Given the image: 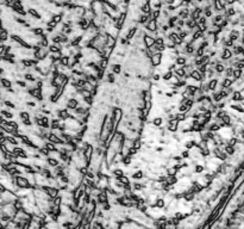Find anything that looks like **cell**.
Segmentation results:
<instances>
[{
  "label": "cell",
  "instance_id": "13",
  "mask_svg": "<svg viewBox=\"0 0 244 229\" xmlns=\"http://www.w3.org/2000/svg\"><path fill=\"white\" fill-rule=\"evenodd\" d=\"M139 10H141V12H142V14H150L151 13V6H150V2H149V0H146V1H144L141 6H139Z\"/></svg>",
  "mask_w": 244,
  "mask_h": 229
},
{
  "label": "cell",
  "instance_id": "38",
  "mask_svg": "<svg viewBox=\"0 0 244 229\" xmlns=\"http://www.w3.org/2000/svg\"><path fill=\"white\" fill-rule=\"evenodd\" d=\"M243 75V69H237V68H234V72H232V79L234 80H238L241 79Z\"/></svg>",
  "mask_w": 244,
  "mask_h": 229
},
{
  "label": "cell",
  "instance_id": "56",
  "mask_svg": "<svg viewBox=\"0 0 244 229\" xmlns=\"http://www.w3.org/2000/svg\"><path fill=\"white\" fill-rule=\"evenodd\" d=\"M1 28H4V27H2V20H1V18H0V29Z\"/></svg>",
  "mask_w": 244,
  "mask_h": 229
},
{
  "label": "cell",
  "instance_id": "2",
  "mask_svg": "<svg viewBox=\"0 0 244 229\" xmlns=\"http://www.w3.org/2000/svg\"><path fill=\"white\" fill-rule=\"evenodd\" d=\"M17 198H18V197H17V194H16V193L12 192V191H10V190H6L5 192L1 193L0 204L2 205V204H6V203H13Z\"/></svg>",
  "mask_w": 244,
  "mask_h": 229
},
{
  "label": "cell",
  "instance_id": "51",
  "mask_svg": "<svg viewBox=\"0 0 244 229\" xmlns=\"http://www.w3.org/2000/svg\"><path fill=\"white\" fill-rule=\"evenodd\" d=\"M137 153H138V150H137V149H135V148H132V147L127 149V155L132 156V157H135V156L137 155Z\"/></svg>",
  "mask_w": 244,
  "mask_h": 229
},
{
  "label": "cell",
  "instance_id": "50",
  "mask_svg": "<svg viewBox=\"0 0 244 229\" xmlns=\"http://www.w3.org/2000/svg\"><path fill=\"white\" fill-rule=\"evenodd\" d=\"M232 72H234V68L232 67H226L225 68V78H229V79H232Z\"/></svg>",
  "mask_w": 244,
  "mask_h": 229
},
{
  "label": "cell",
  "instance_id": "44",
  "mask_svg": "<svg viewBox=\"0 0 244 229\" xmlns=\"http://www.w3.org/2000/svg\"><path fill=\"white\" fill-rule=\"evenodd\" d=\"M230 109L237 111V112H239V113H244V108L241 104H231V105H230Z\"/></svg>",
  "mask_w": 244,
  "mask_h": 229
},
{
  "label": "cell",
  "instance_id": "46",
  "mask_svg": "<svg viewBox=\"0 0 244 229\" xmlns=\"http://www.w3.org/2000/svg\"><path fill=\"white\" fill-rule=\"evenodd\" d=\"M68 60H69V56L63 55L60 60H58V62H60L61 66H63V67H68Z\"/></svg>",
  "mask_w": 244,
  "mask_h": 229
},
{
  "label": "cell",
  "instance_id": "40",
  "mask_svg": "<svg viewBox=\"0 0 244 229\" xmlns=\"http://www.w3.org/2000/svg\"><path fill=\"white\" fill-rule=\"evenodd\" d=\"M50 153V152H54V150H56V145H54V143H51V142H49V141H46L45 140L44 142V146H43Z\"/></svg>",
  "mask_w": 244,
  "mask_h": 229
},
{
  "label": "cell",
  "instance_id": "45",
  "mask_svg": "<svg viewBox=\"0 0 244 229\" xmlns=\"http://www.w3.org/2000/svg\"><path fill=\"white\" fill-rule=\"evenodd\" d=\"M148 22H149V16L148 14H141V17L138 18V24H141L143 27H144Z\"/></svg>",
  "mask_w": 244,
  "mask_h": 229
},
{
  "label": "cell",
  "instance_id": "41",
  "mask_svg": "<svg viewBox=\"0 0 244 229\" xmlns=\"http://www.w3.org/2000/svg\"><path fill=\"white\" fill-rule=\"evenodd\" d=\"M132 161H134V157L130 155H125L123 156V160H122V165L124 166H130L132 164Z\"/></svg>",
  "mask_w": 244,
  "mask_h": 229
},
{
  "label": "cell",
  "instance_id": "9",
  "mask_svg": "<svg viewBox=\"0 0 244 229\" xmlns=\"http://www.w3.org/2000/svg\"><path fill=\"white\" fill-rule=\"evenodd\" d=\"M56 115H57V118L60 121H67L70 117L72 113L68 109H61V110H56Z\"/></svg>",
  "mask_w": 244,
  "mask_h": 229
},
{
  "label": "cell",
  "instance_id": "8",
  "mask_svg": "<svg viewBox=\"0 0 244 229\" xmlns=\"http://www.w3.org/2000/svg\"><path fill=\"white\" fill-rule=\"evenodd\" d=\"M46 141H49V142H51V143H54L56 146H60V145H63V141L61 140V138H58L56 135H55L53 131H50L49 130V133H48V135H46V138H45Z\"/></svg>",
  "mask_w": 244,
  "mask_h": 229
},
{
  "label": "cell",
  "instance_id": "7",
  "mask_svg": "<svg viewBox=\"0 0 244 229\" xmlns=\"http://www.w3.org/2000/svg\"><path fill=\"white\" fill-rule=\"evenodd\" d=\"M166 129L169 131V133H176L178 130H179V122H178V119H170V121H168L167 122V125H166Z\"/></svg>",
  "mask_w": 244,
  "mask_h": 229
},
{
  "label": "cell",
  "instance_id": "17",
  "mask_svg": "<svg viewBox=\"0 0 244 229\" xmlns=\"http://www.w3.org/2000/svg\"><path fill=\"white\" fill-rule=\"evenodd\" d=\"M218 85H219L218 78H213V79H211V80H208V81H207L208 88H210V91H212V92L217 91Z\"/></svg>",
  "mask_w": 244,
  "mask_h": 229
},
{
  "label": "cell",
  "instance_id": "4",
  "mask_svg": "<svg viewBox=\"0 0 244 229\" xmlns=\"http://www.w3.org/2000/svg\"><path fill=\"white\" fill-rule=\"evenodd\" d=\"M49 49L48 48H43V47H39V49L37 50L36 53H34V59L37 60V61H42L46 59L49 56Z\"/></svg>",
  "mask_w": 244,
  "mask_h": 229
},
{
  "label": "cell",
  "instance_id": "6",
  "mask_svg": "<svg viewBox=\"0 0 244 229\" xmlns=\"http://www.w3.org/2000/svg\"><path fill=\"white\" fill-rule=\"evenodd\" d=\"M42 190L44 191L46 194H48V197L49 198H51V199H54L56 197H58L60 196V190L57 189V187H50V186H42Z\"/></svg>",
  "mask_w": 244,
  "mask_h": 229
},
{
  "label": "cell",
  "instance_id": "21",
  "mask_svg": "<svg viewBox=\"0 0 244 229\" xmlns=\"http://www.w3.org/2000/svg\"><path fill=\"white\" fill-rule=\"evenodd\" d=\"M131 178L134 179V180H142L143 178H144V171L143 170H136L134 173L131 174Z\"/></svg>",
  "mask_w": 244,
  "mask_h": 229
},
{
  "label": "cell",
  "instance_id": "35",
  "mask_svg": "<svg viewBox=\"0 0 244 229\" xmlns=\"http://www.w3.org/2000/svg\"><path fill=\"white\" fill-rule=\"evenodd\" d=\"M125 174V171L123 170V168H113L112 170V175H113V178H118V177H122V175H124Z\"/></svg>",
  "mask_w": 244,
  "mask_h": 229
},
{
  "label": "cell",
  "instance_id": "54",
  "mask_svg": "<svg viewBox=\"0 0 244 229\" xmlns=\"http://www.w3.org/2000/svg\"><path fill=\"white\" fill-rule=\"evenodd\" d=\"M4 53H5V44H0V57L4 56Z\"/></svg>",
  "mask_w": 244,
  "mask_h": 229
},
{
  "label": "cell",
  "instance_id": "11",
  "mask_svg": "<svg viewBox=\"0 0 244 229\" xmlns=\"http://www.w3.org/2000/svg\"><path fill=\"white\" fill-rule=\"evenodd\" d=\"M143 44H144L145 48H150L155 44V37L153 35H149V34H145L144 38H143Z\"/></svg>",
  "mask_w": 244,
  "mask_h": 229
},
{
  "label": "cell",
  "instance_id": "5",
  "mask_svg": "<svg viewBox=\"0 0 244 229\" xmlns=\"http://www.w3.org/2000/svg\"><path fill=\"white\" fill-rule=\"evenodd\" d=\"M162 57H163L162 53H156L154 55H151L150 56V59H149L150 66H151L153 68H157L160 64L162 63Z\"/></svg>",
  "mask_w": 244,
  "mask_h": 229
},
{
  "label": "cell",
  "instance_id": "49",
  "mask_svg": "<svg viewBox=\"0 0 244 229\" xmlns=\"http://www.w3.org/2000/svg\"><path fill=\"white\" fill-rule=\"evenodd\" d=\"M155 44L156 46H164V37L162 36L155 37Z\"/></svg>",
  "mask_w": 244,
  "mask_h": 229
},
{
  "label": "cell",
  "instance_id": "27",
  "mask_svg": "<svg viewBox=\"0 0 244 229\" xmlns=\"http://www.w3.org/2000/svg\"><path fill=\"white\" fill-rule=\"evenodd\" d=\"M105 81L110 85H112V84L116 83V75L113 73H111V72H107V73L105 74Z\"/></svg>",
  "mask_w": 244,
  "mask_h": 229
},
{
  "label": "cell",
  "instance_id": "33",
  "mask_svg": "<svg viewBox=\"0 0 244 229\" xmlns=\"http://www.w3.org/2000/svg\"><path fill=\"white\" fill-rule=\"evenodd\" d=\"M49 56H50V59H51L53 62H54V61H58V60L63 56V54H62V50H58V51H55V53L49 54Z\"/></svg>",
  "mask_w": 244,
  "mask_h": 229
},
{
  "label": "cell",
  "instance_id": "12",
  "mask_svg": "<svg viewBox=\"0 0 244 229\" xmlns=\"http://www.w3.org/2000/svg\"><path fill=\"white\" fill-rule=\"evenodd\" d=\"M79 105H80V104H79V100H78L76 98H70V99H68V101H67L66 109H68L69 111H74Z\"/></svg>",
  "mask_w": 244,
  "mask_h": 229
},
{
  "label": "cell",
  "instance_id": "34",
  "mask_svg": "<svg viewBox=\"0 0 244 229\" xmlns=\"http://www.w3.org/2000/svg\"><path fill=\"white\" fill-rule=\"evenodd\" d=\"M142 147H143V140H142V138L138 137V138H136V140H134V142H132V148L139 150Z\"/></svg>",
  "mask_w": 244,
  "mask_h": 229
},
{
  "label": "cell",
  "instance_id": "23",
  "mask_svg": "<svg viewBox=\"0 0 244 229\" xmlns=\"http://www.w3.org/2000/svg\"><path fill=\"white\" fill-rule=\"evenodd\" d=\"M244 99V96L241 91H234L231 94V100L232 101H242Z\"/></svg>",
  "mask_w": 244,
  "mask_h": 229
},
{
  "label": "cell",
  "instance_id": "31",
  "mask_svg": "<svg viewBox=\"0 0 244 229\" xmlns=\"http://www.w3.org/2000/svg\"><path fill=\"white\" fill-rule=\"evenodd\" d=\"M178 173H179L178 166H173V167H167L166 168V174L167 175H176Z\"/></svg>",
  "mask_w": 244,
  "mask_h": 229
},
{
  "label": "cell",
  "instance_id": "16",
  "mask_svg": "<svg viewBox=\"0 0 244 229\" xmlns=\"http://www.w3.org/2000/svg\"><path fill=\"white\" fill-rule=\"evenodd\" d=\"M187 62H188L187 56H183V55H178V57L174 61V63L176 64L178 67H183L185 64H187Z\"/></svg>",
  "mask_w": 244,
  "mask_h": 229
},
{
  "label": "cell",
  "instance_id": "25",
  "mask_svg": "<svg viewBox=\"0 0 244 229\" xmlns=\"http://www.w3.org/2000/svg\"><path fill=\"white\" fill-rule=\"evenodd\" d=\"M205 171V166L201 165V164H195L193 166V174H202Z\"/></svg>",
  "mask_w": 244,
  "mask_h": 229
},
{
  "label": "cell",
  "instance_id": "36",
  "mask_svg": "<svg viewBox=\"0 0 244 229\" xmlns=\"http://www.w3.org/2000/svg\"><path fill=\"white\" fill-rule=\"evenodd\" d=\"M117 182H119L120 184H123V185H129V184H131L130 182V179H129V177L127 175H122V177H118V178H114Z\"/></svg>",
  "mask_w": 244,
  "mask_h": 229
},
{
  "label": "cell",
  "instance_id": "48",
  "mask_svg": "<svg viewBox=\"0 0 244 229\" xmlns=\"http://www.w3.org/2000/svg\"><path fill=\"white\" fill-rule=\"evenodd\" d=\"M153 80H154L155 83H157V81H160L161 79H162V75L158 73V72H154V73L151 74V76H150Z\"/></svg>",
  "mask_w": 244,
  "mask_h": 229
},
{
  "label": "cell",
  "instance_id": "52",
  "mask_svg": "<svg viewBox=\"0 0 244 229\" xmlns=\"http://www.w3.org/2000/svg\"><path fill=\"white\" fill-rule=\"evenodd\" d=\"M176 119H178V122H183V121H186V113H176Z\"/></svg>",
  "mask_w": 244,
  "mask_h": 229
},
{
  "label": "cell",
  "instance_id": "18",
  "mask_svg": "<svg viewBox=\"0 0 244 229\" xmlns=\"http://www.w3.org/2000/svg\"><path fill=\"white\" fill-rule=\"evenodd\" d=\"M190 78H192L193 80L198 81V83H201L202 81V74L200 73L198 69H193L190 74Z\"/></svg>",
  "mask_w": 244,
  "mask_h": 229
},
{
  "label": "cell",
  "instance_id": "32",
  "mask_svg": "<svg viewBox=\"0 0 244 229\" xmlns=\"http://www.w3.org/2000/svg\"><path fill=\"white\" fill-rule=\"evenodd\" d=\"M50 19H51L53 22H55V23L58 25V24H61V23L63 22V16H62L61 13H55V14H53V16H51V18H50Z\"/></svg>",
  "mask_w": 244,
  "mask_h": 229
},
{
  "label": "cell",
  "instance_id": "3",
  "mask_svg": "<svg viewBox=\"0 0 244 229\" xmlns=\"http://www.w3.org/2000/svg\"><path fill=\"white\" fill-rule=\"evenodd\" d=\"M1 209H2V214L5 215V216H7L10 219H13L14 217V215H16V208H14V205H13V203H6V204H2L1 205Z\"/></svg>",
  "mask_w": 244,
  "mask_h": 229
},
{
  "label": "cell",
  "instance_id": "37",
  "mask_svg": "<svg viewBox=\"0 0 244 229\" xmlns=\"http://www.w3.org/2000/svg\"><path fill=\"white\" fill-rule=\"evenodd\" d=\"M24 80L25 81H29V83H36L37 81V78L34 75V74H31V73H24Z\"/></svg>",
  "mask_w": 244,
  "mask_h": 229
},
{
  "label": "cell",
  "instance_id": "14",
  "mask_svg": "<svg viewBox=\"0 0 244 229\" xmlns=\"http://www.w3.org/2000/svg\"><path fill=\"white\" fill-rule=\"evenodd\" d=\"M27 14L30 16V17H32V18L37 19V20H41L42 19V16H41V13H39V11L36 10L35 7H30V9L26 10Z\"/></svg>",
  "mask_w": 244,
  "mask_h": 229
},
{
  "label": "cell",
  "instance_id": "43",
  "mask_svg": "<svg viewBox=\"0 0 244 229\" xmlns=\"http://www.w3.org/2000/svg\"><path fill=\"white\" fill-rule=\"evenodd\" d=\"M173 75H174V73H173L172 71H167V72H164V73L162 74V80L163 81H166V83H168V81L172 79Z\"/></svg>",
  "mask_w": 244,
  "mask_h": 229
},
{
  "label": "cell",
  "instance_id": "42",
  "mask_svg": "<svg viewBox=\"0 0 244 229\" xmlns=\"http://www.w3.org/2000/svg\"><path fill=\"white\" fill-rule=\"evenodd\" d=\"M183 146H185V148H186L187 150H190L192 148H194V147L197 146V143H195L193 140H186V141L183 142Z\"/></svg>",
  "mask_w": 244,
  "mask_h": 229
},
{
  "label": "cell",
  "instance_id": "47",
  "mask_svg": "<svg viewBox=\"0 0 244 229\" xmlns=\"http://www.w3.org/2000/svg\"><path fill=\"white\" fill-rule=\"evenodd\" d=\"M95 87H93L92 85H90L88 81H86L85 80V83H83V86H82V90H85V91H88V92H92L93 90H94Z\"/></svg>",
  "mask_w": 244,
  "mask_h": 229
},
{
  "label": "cell",
  "instance_id": "26",
  "mask_svg": "<svg viewBox=\"0 0 244 229\" xmlns=\"http://www.w3.org/2000/svg\"><path fill=\"white\" fill-rule=\"evenodd\" d=\"M151 124L154 125L155 128H161L163 125V117H161V116H158V117H155V118H153V121H151Z\"/></svg>",
  "mask_w": 244,
  "mask_h": 229
},
{
  "label": "cell",
  "instance_id": "20",
  "mask_svg": "<svg viewBox=\"0 0 244 229\" xmlns=\"http://www.w3.org/2000/svg\"><path fill=\"white\" fill-rule=\"evenodd\" d=\"M0 85H1L5 90H11L13 84L11 81V79H7V78H4V76H2V78L0 79Z\"/></svg>",
  "mask_w": 244,
  "mask_h": 229
},
{
  "label": "cell",
  "instance_id": "30",
  "mask_svg": "<svg viewBox=\"0 0 244 229\" xmlns=\"http://www.w3.org/2000/svg\"><path fill=\"white\" fill-rule=\"evenodd\" d=\"M154 207L155 208H157V209H164V207H166V202H164V199H163L162 197H158L156 201H155L154 203Z\"/></svg>",
  "mask_w": 244,
  "mask_h": 229
},
{
  "label": "cell",
  "instance_id": "55",
  "mask_svg": "<svg viewBox=\"0 0 244 229\" xmlns=\"http://www.w3.org/2000/svg\"><path fill=\"white\" fill-rule=\"evenodd\" d=\"M237 0H226V2H227V6H231V5H234Z\"/></svg>",
  "mask_w": 244,
  "mask_h": 229
},
{
  "label": "cell",
  "instance_id": "15",
  "mask_svg": "<svg viewBox=\"0 0 244 229\" xmlns=\"http://www.w3.org/2000/svg\"><path fill=\"white\" fill-rule=\"evenodd\" d=\"M110 72L113 73L114 75H120L122 72H123V67H122V63H113L112 66H110Z\"/></svg>",
  "mask_w": 244,
  "mask_h": 229
},
{
  "label": "cell",
  "instance_id": "22",
  "mask_svg": "<svg viewBox=\"0 0 244 229\" xmlns=\"http://www.w3.org/2000/svg\"><path fill=\"white\" fill-rule=\"evenodd\" d=\"M45 162H46V165L49 166V167H51V168H54V167H56V166H58L60 164H61L57 159L50 157V156H48V157L45 159Z\"/></svg>",
  "mask_w": 244,
  "mask_h": 229
},
{
  "label": "cell",
  "instance_id": "28",
  "mask_svg": "<svg viewBox=\"0 0 244 229\" xmlns=\"http://www.w3.org/2000/svg\"><path fill=\"white\" fill-rule=\"evenodd\" d=\"M223 150L225 152V154L227 156H234L236 154V147H231V146H227V145H226V146L223 148Z\"/></svg>",
  "mask_w": 244,
  "mask_h": 229
},
{
  "label": "cell",
  "instance_id": "19",
  "mask_svg": "<svg viewBox=\"0 0 244 229\" xmlns=\"http://www.w3.org/2000/svg\"><path fill=\"white\" fill-rule=\"evenodd\" d=\"M179 182L178 177L176 175H166V179H164V183L170 185V186H175Z\"/></svg>",
  "mask_w": 244,
  "mask_h": 229
},
{
  "label": "cell",
  "instance_id": "10",
  "mask_svg": "<svg viewBox=\"0 0 244 229\" xmlns=\"http://www.w3.org/2000/svg\"><path fill=\"white\" fill-rule=\"evenodd\" d=\"M232 51H231V49H229V48H224L223 50H222V53H220V61L222 62H225V61H229L231 57H232Z\"/></svg>",
  "mask_w": 244,
  "mask_h": 229
},
{
  "label": "cell",
  "instance_id": "24",
  "mask_svg": "<svg viewBox=\"0 0 244 229\" xmlns=\"http://www.w3.org/2000/svg\"><path fill=\"white\" fill-rule=\"evenodd\" d=\"M60 119L58 118H51L50 119V125H49V130L50 131H54L56 129H58V125H60Z\"/></svg>",
  "mask_w": 244,
  "mask_h": 229
},
{
  "label": "cell",
  "instance_id": "39",
  "mask_svg": "<svg viewBox=\"0 0 244 229\" xmlns=\"http://www.w3.org/2000/svg\"><path fill=\"white\" fill-rule=\"evenodd\" d=\"M19 118H20L22 122H23V121H26V119H30L31 118V113L27 110L20 111V112H19Z\"/></svg>",
  "mask_w": 244,
  "mask_h": 229
},
{
  "label": "cell",
  "instance_id": "53",
  "mask_svg": "<svg viewBox=\"0 0 244 229\" xmlns=\"http://www.w3.org/2000/svg\"><path fill=\"white\" fill-rule=\"evenodd\" d=\"M180 155L182 156V159H188V157H190V150H187V149L182 150Z\"/></svg>",
  "mask_w": 244,
  "mask_h": 229
},
{
  "label": "cell",
  "instance_id": "1",
  "mask_svg": "<svg viewBox=\"0 0 244 229\" xmlns=\"http://www.w3.org/2000/svg\"><path fill=\"white\" fill-rule=\"evenodd\" d=\"M13 182H14V185L18 189H31L32 190V186L30 185L29 180L24 177V174H20L18 177H14L13 178Z\"/></svg>",
  "mask_w": 244,
  "mask_h": 229
},
{
  "label": "cell",
  "instance_id": "29",
  "mask_svg": "<svg viewBox=\"0 0 244 229\" xmlns=\"http://www.w3.org/2000/svg\"><path fill=\"white\" fill-rule=\"evenodd\" d=\"M213 68H214V72H216L217 74H222V73H224V72H225L226 67H225V64L220 61V62H218Z\"/></svg>",
  "mask_w": 244,
  "mask_h": 229
}]
</instances>
